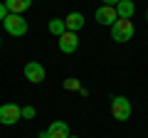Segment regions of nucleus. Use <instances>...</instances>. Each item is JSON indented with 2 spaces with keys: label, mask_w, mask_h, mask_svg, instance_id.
Here are the masks:
<instances>
[{
  "label": "nucleus",
  "mask_w": 148,
  "mask_h": 138,
  "mask_svg": "<svg viewBox=\"0 0 148 138\" xmlns=\"http://www.w3.org/2000/svg\"><path fill=\"white\" fill-rule=\"evenodd\" d=\"M121 0H101V5H111V8H116Z\"/></svg>",
  "instance_id": "obj_16"
},
{
  "label": "nucleus",
  "mask_w": 148,
  "mask_h": 138,
  "mask_svg": "<svg viewBox=\"0 0 148 138\" xmlns=\"http://www.w3.org/2000/svg\"><path fill=\"white\" fill-rule=\"evenodd\" d=\"M133 12H136L133 0H121V3L116 5V15H119V20H133Z\"/></svg>",
  "instance_id": "obj_10"
},
{
  "label": "nucleus",
  "mask_w": 148,
  "mask_h": 138,
  "mask_svg": "<svg viewBox=\"0 0 148 138\" xmlns=\"http://www.w3.org/2000/svg\"><path fill=\"white\" fill-rule=\"evenodd\" d=\"M8 17V8H5V3H0V22Z\"/></svg>",
  "instance_id": "obj_15"
},
{
  "label": "nucleus",
  "mask_w": 148,
  "mask_h": 138,
  "mask_svg": "<svg viewBox=\"0 0 148 138\" xmlns=\"http://www.w3.org/2000/svg\"><path fill=\"white\" fill-rule=\"evenodd\" d=\"M22 118V106L17 104H0V123L3 126H15Z\"/></svg>",
  "instance_id": "obj_4"
},
{
  "label": "nucleus",
  "mask_w": 148,
  "mask_h": 138,
  "mask_svg": "<svg viewBox=\"0 0 148 138\" xmlns=\"http://www.w3.org/2000/svg\"><path fill=\"white\" fill-rule=\"evenodd\" d=\"M79 47V37H77V32H64L62 37H59V49L64 54H74Z\"/></svg>",
  "instance_id": "obj_7"
},
{
  "label": "nucleus",
  "mask_w": 148,
  "mask_h": 138,
  "mask_svg": "<svg viewBox=\"0 0 148 138\" xmlns=\"http://www.w3.org/2000/svg\"><path fill=\"white\" fill-rule=\"evenodd\" d=\"M69 136H72V133H69L67 121H54V123H49L47 138H69Z\"/></svg>",
  "instance_id": "obj_8"
},
{
  "label": "nucleus",
  "mask_w": 148,
  "mask_h": 138,
  "mask_svg": "<svg viewBox=\"0 0 148 138\" xmlns=\"http://www.w3.org/2000/svg\"><path fill=\"white\" fill-rule=\"evenodd\" d=\"M5 8H8V12H12V15H22L25 10L32 8V0H5Z\"/></svg>",
  "instance_id": "obj_11"
},
{
  "label": "nucleus",
  "mask_w": 148,
  "mask_h": 138,
  "mask_svg": "<svg viewBox=\"0 0 148 138\" xmlns=\"http://www.w3.org/2000/svg\"><path fill=\"white\" fill-rule=\"evenodd\" d=\"M64 25H67V32H79L84 27V15L82 12H69L64 17Z\"/></svg>",
  "instance_id": "obj_9"
},
{
  "label": "nucleus",
  "mask_w": 148,
  "mask_h": 138,
  "mask_svg": "<svg viewBox=\"0 0 148 138\" xmlns=\"http://www.w3.org/2000/svg\"><path fill=\"white\" fill-rule=\"evenodd\" d=\"M35 106H22V118H27V121H30V118H35Z\"/></svg>",
  "instance_id": "obj_14"
},
{
  "label": "nucleus",
  "mask_w": 148,
  "mask_h": 138,
  "mask_svg": "<svg viewBox=\"0 0 148 138\" xmlns=\"http://www.w3.org/2000/svg\"><path fill=\"white\" fill-rule=\"evenodd\" d=\"M94 17H96L99 25H106V27H111L114 22L119 20L116 8H111V5H99V8H96V12H94Z\"/></svg>",
  "instance_id": "obj_6"
},
{
  "label": "nucleus",
  "mask_w": 148,
  "mask_h": 138,
  "mask_svg": "<svg viewBox=\"0 0 148 138\" xmlns=\"http://www.w3.org/2000/svg\"><path fill=\"white\" fill-rule=\"evenodd\" d=\"M133 32H136L133 20H116L111 25V40L119 42V44H123V42H128V40H133Z\"/></svg>",
  "instance_id": "obj_1"
},
{
  "label": "nucleus",
  "mask_w": 148,
  "mask_h": 138,
  "mask_svg": "<svg viewBox=\"0 0 148 138\" xmlns=\"http://www.w3.org/2000/svg\"><path fill=\"white\" fill-rule=\"evenodd\" d=\"M62 86H64L67 91H79V89H82L79 79H74V77H69V79H64V81H62Z\"/></svg>",
  "instance_id": "obj_13"
},
{
  "label": "nucleus",
  "mask_w": 148,
  "mask_h": 138,
  "mask_svg": "<svg viewBox=\"0 0 148 138\" xmlns=\"http://www.w3.org/2000/svg\"><path fill=\"white\" fill-rule=\"evenodd\" d=\"M131 111H133V106H131V101L126 99V96H114L111 99V113H114V118L116 121H128L131 118Z\"/></svg>",
  "instance_id": "obj_3"
},
{
  "label": "nucleus",
  "mask_w": 148,
  "mask_h": 138,
  "mask_svg": "<svg viewBox=\"0 0 148 138\" xmlns=\"http://www.w3.org/2000/svg\"><path fill=\"white\" fill-rule=\"evenodd\" d=\"M3 27H5V32L12 35V37H22V35H27V20L22 15H12V12H8V17L3 20Z\"/></svg>",
  "instance_id": "obj_2"
},
{
  "label": "nucleus",
  "mask_w": 148,
  "mask_h": 138,
  "mask_svg": "<svg viewBox=\"0 0 148 138\" xmlns=\"http://www.w3.org/2000/svg\"><path fill=\"white\" fill-rule=\"evenodd\" d=\"M69 138H79V136H69Z\"/></svg>",
  "instance_id": "obj_17"
},
{
  "label": "nucleus",
  "mask_w": 148,
  "mask_h": 138,
  "mask_svg": "<svg viewBox=\"0 0 148 138\" xmlns=\"http://www.w3.org/2000/svg\"><path fill=\"white\" fill-rule=\"evenodd\" d=\"M47 30H49V32L54 35V37L59 40V37L64 35V32H67V25H64V17H52V20L47 22Z\"/></svg>",
  "instance_id": "obj_12"
},
{
  "label": "nucleus",
  "mask_w": 148,
  "mask_h": 138,
  "mask_svg": "<svg viewBox=\"0 0 148 138\" xmlns=\"http://www.w3.org/2000/svg\"><path fill=\"white\" fill-rule=\"evenodd\" d=\"M146 20H148V12H146Z\"/></svg>",
  "instance_id": "obj_19"
},
{
  "label": "nucleus",
  "mask_w": 148,
  "mask_h": 138,
  "mask_svg": "<svg viewBox=\"0 0 148 138\" xmlns=\"http://www.w3.org/2000/svg\"><path fill=\"white\" fill-rule=\"evenodd\" d=\"M22 72H25V79L32 81V84H42L45 77H47V72H45V67L40 62H27Z\"/></svg>",
  "instance_id": "obj_5"
},
{
  "label": "nucleus",
  "mask_w": 148,
  "mask_h": 138,
  "mask_svg": "<svg viewBox=\"0 0 148 138\" xmlns=\"http://www.w3.org/2000/svg\"><path fill=\"white\" fill-rule=\"evenodd\" d=\"M0 47H3V40H0Z\"/></svg>",
  "instance_id": "obj_18"
}]
</instances>
